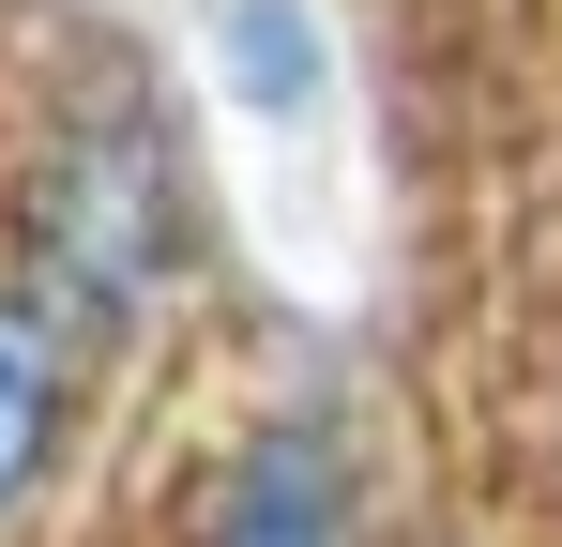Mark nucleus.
<instances>
[{
	"label": "nucleus",
	"mask_w": 562,
	"mask_h": 547,
	"mask_svg": "<svg viewBox=\"0 0 562 547\" xmlns=\"http://www.w3.org/2000/svg\"><path fill=\"white\" fill-rule=\"evenodd\" d=\"M168 259H183V153H168L153 91H106L92 122L46 153V182H31V259L15 274L77 320V350H122L153 320Z\"/></svg>",
	"instance_id": "obj_1"
},
{
	"label": "nucleus",
	"mask_w": 562,
	"mask_h": 547,
	"mask_svg": "<svg viewBox=\"0 0 562 547\" xmlns=\"http://www.w3.org/2000/svg\"><path fill=\"white\" fill-rule=\"evenodd\" d=\"M77 320L31 289V274H0V517H31V487L61 471V411H77Z\"/></svg>",
	"instance_id": "obj_3"
},
{
	"label": "nucleus",
	"mask_w": 562,
	"mask_h": 547,
	"mask_svg": "<svg viewBox=\"0 0 562 547\" xmlns=\"http://www.w3.org/2000/svg\"><path fill=\"white\" fill-rule=\"evenodd\" d=\"M213 62H228V91H244L259 122H304L319 77H335V46H319L304 0H213Z\"/></svg>",
	"instance_id": "obj_4"
},
{
	"label": "nucleus",
	"mask_w": 562,
	"mask_h": 547,
	"mask_svg": "<svg viewBox=\"0 0 562 547\" xmlns=\"http://www.w3.org/2000/svg\"><path fill=\"white\" fill-rule=\"evenodd\" d=\"M198 547H366V471L335 426H259V442L228 456V487H213V533Z\"/></svg>",
	"instance_id": "obj_2"
}]
</instances>
